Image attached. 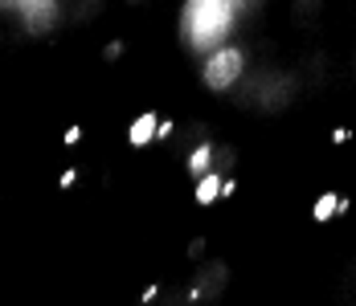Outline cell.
Wrapping results in <instances>:
<instances>
[{
    "instance_id": "6da1fadb",
    "label": "cell",
    "mask_w": 356,
    "mask_h": 306,
    "mask_svg": "<svg viewBox=\"0 0 356 306\" xmlns=\"http://www.w3.org/2000/svg\"><path fill=\"white\" fill-rule=\"evenodd\" d=\"M238 74H242V53H238V49H221V53L209 58V66H205V82H209L213 90H225Z\"/></svg>"
},
{
    "instance_id": "7a4b0ae2",
    "label": "cell",
    "mask_w": 356,
    "mask_h": 306,
    "mask_svg": "<svg viewBox=\"0 0 356 306\" xmlns=\"http://www.w3.org/2000/svg\"><path fill=\"white\" fill-rule=\"evenodd\" d=\"M225 262H213V266H205V270L197 273V282H193V290H184V303H201V298H217L221 290H225Z\"/></svg>"
},
{
    "instance_id": "3957f363",
    "label": "cell",
    "mask_w": 356,
    "mask_h": 306,
    "mask_svg": "<svg viewBox=\"0 0 356 306\" xmlns=\"http://www.w3.org/2000/svg\"><path fill=\"white\" fill-rule=\"evenodd\" d=\"M21 12H25V25H29L33 33L54 29V21H58V8H54V4H21Z\"/></svg>"
},
{
    "instance_id": "277c9868",
    "label": "cell",
    "mask_w": 356,
    "mask_h": 306,
    "mask_svg": "<svg viewBox=\"0 0 356 306\" xmlns=\"http://www.w3.org/2000/svg\"><path fill=\"white\" fill-rule=\"evenodd\" d=\"M156 127H160V119H156V114L147 110V114H140V119L131 123V131H127V139H131L136 147H143L147 139H156Z\"/></svg>"
},
{
    "instance_id": "5b68a950",
    "label": "cell",
    "mask_w": 356,
    "mask_h": 306,
    "mask_svg": "<svg viewBox=\"0 0 356 306\" xmlns=\"http://www.w3.org/2000/svg\"><path fill=\"white\" fill-rule=\"evenodd\" d=\"M209 164H213V143H209V139H201V143L193 147V155H188V171H193V176H205Z\"/></svg>"
},
{
    "instance_id": "8992f818",
    "label": "cell",
    "mask_w": 356,
    "mask_h": 306,
    "mask_svg": "<svg viewBox=\"0 0 356 306\" xmlns=\"http://www.w3.org/2000/svg\"><path fill=\"white\" fill-rule=\"evenodd\" d=\"M221 196V176L217 171H205L201 184H197V204H213Z\"/></svg>"
},
{
    "instance_id": "52a82bcc",
    "label": "cell",
    "mask_w": 356,
    "mask_h": 306,
    "mask_svg": "<svg viewBox=\"0 0 356 306\" xmlns=\"http://www.w3.org/2000/svg\"><path fill=\"white\" fill-rule=\"evenodd\" d=\"M336 212H340V196H332V192L320 196V201H316V225H327Z\"/></svg>"
},
{
    "instance_id": "ba28073f",
    "label": "cell",
    "mask_w": 356,
    "mask_h": 306,
    "mask_svg": "<svg viewBox=\"0 0 356 306\" xmlns=\"http://www.w3.org/2000/svg\"><path fill=\"white\" fill-rule=\"evenodd\" d=\"M320 17V4H295V21H316Z\"/></svg>"
},
{
    "instance_id": "9c48e42d",
    "label": "cell",
    "mask_w": 356,
    "mask_h": 306,
    "mask_svg": "<svg viewBox=\"0 0 356 306\" xmlns=\"http://www.w3.org/2000/svg\"><path fill=\"white\" fill-rule=\"evenodd\" d=\"M103 58H107V62H119V58H123V41H111L107 49H103Z\"/></svg>"
},
{
    "instance_id": "30bf717a",
    "label": "cell",
    "mask_w": 356,
    "mask_h": 306,
    "mask_svg": "<svg viewBox=\"0 0 356 306\" xmlns=\"http://www.w3.org/2000/svg\"><path fill=\"white\" fill-rule=\"evenodd\" d=\"M205 253V241L197 237V241H188V257H201Z\"/></svg>"
},
{
    "instance_id": "8fae6325",
    "label": "cell",
    "mask_w": 356,
    "mask_h": 306,
    "mask_svg": "<svg viewBox=\"0 0 356 306\" xmlns=\"http://www.w3.org/2000/svg\"><path fill=\"white\" fill-rule=\"evenodd\" d=\"M172 135V123H164V119H160V127H156V139H168Z\"/></svg>"
}]
</instances>
